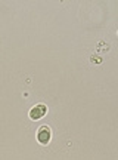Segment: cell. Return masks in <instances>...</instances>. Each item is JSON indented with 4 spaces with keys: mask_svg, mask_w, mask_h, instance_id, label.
<instances>
[{
    "mask_svg": "<svg viewBox=\"0 0 118 160\" xmlns=\"http://www.w3.org/2000/svg\"><path fill=\"white\" fill-rule=\"evenodd\" d=\"M52 139V131L49 126H41L39 131H37V141H39L41 145H47Z\"/></svg>",
    "mask_w": 118,
    "mask_h": 160,
    "instance_id": "obj_1",
    "label": "cell"
},
{
    "mask_svg": "<svg viewBox=\"0 0 118 160\" xmlns=\"http://www.w3.org/2000/svg\"><path fill=\"white\" fill-rule=\"evenodd\" d=\"M47 113V107L45 104H37L35 107L30 110V119L31 120H40L41 117H45Z\"/></svg>",
    "mask_w": 118,
    "mask_h": 160,
    "instance_id": "obj_2",
    "label": "cell"
}]
</instances>
